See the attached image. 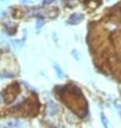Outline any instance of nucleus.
Listing matches in <instances>:
<instances>
[{
    "mask_svg": "<svg viewBox=\"0 0 121 128\" xmlns=\"http://www.w3.org/2000/svg\"><path fill=\"white\" fill-rule=\"evenodd\" d=\"M84 16L81 15V14H78V13H74L72 14L70 17H69V20H67V23L71 24V25H77L79 24L81 20H83Z\"/></svg>",
    "mask_w": 121,
    "mask_h": 128,
    "instance_id": "nucleus-1",
    "label": "nucleus"
},
{
    "mask_svg": "<svg viewBox=\"0 0 121 128\" xmlns=\"http://www.w3.org/2000/svg\"><path fill=\"white\" fill-rule=\"evenodd\" d=\"M57 112H58V108H57L56 104L53 101H49L47 104V108H46V113L48 115H55Z\"/></svg>",
    "mask_w": 121,
    "mask_h": 128,
    "instance_id": "nucleus-2",
    "label": "nucleus"
},
{
    "mask_svg": "<svg viewBox=\"0 0 121 128\" xmlns=\"http://www.w3.org/2000/svg\"><path fill=\"white\" fill-rule=\"evenodd\" d=\"M8 126L10 128H22L24 126V123L18 120H11L8 122Z\"/></svg>",
    "mask_w": 121,
    "mask_h": 128,
    "instance_id": "nucleus-3",
    "label": "nucleus"
},
{
    "mask_svg": "<svg viewBox=\"0 0 121 128\" xmlns=\"http://www.w3.org/2000/svg\"><path fill=\"white\" fill-rule=\"evenodd\" d=\"M54 68H55V70H56V73H57V76H58V78H63V76H64V73H63L62 69L60 68L59 65H58L57 62L54 64Z\"/></svg>",
    "mask_w": 121,
    "mask_h": 128,
    "instance_id": "nucleus-4",
    "label": "nucleus"
},
{
    "mask_svg": "<svg viewBox=\"0 0 121 128\" xmlns=\"http://www.w3.org/2000/svg\"><path fill=\"white\" fill-rule=\"evenodd\" d=\"M101 120H102V123L104 125L105 128H108V120L106 118V116L104 115V113H101Z\"/></svg>",
    "mask_w": 121,
    "mask_h": 128,
    "instance_id": "nucleus-5",
    "label": "nucleus"
},
{
    "mask_svg": "<svg viewBox=\"0 0 121 128\" xmlns=\"http://www.w3.org/2000/svg\"><path fill=\"white\" fill-rule=\"evenodd\" d=\"M43 25H44V20H42V18H38L37 20V29L38 30L40 29V28L43 26Z\"/></svg>",
    "mask_w": 121,
    "mask_h": 128,
    "instance_id": "nucleus-6",
    "label": "nucleus"
},
{
    "mask_svg": "<svg viewBox=\"0 0 121 128\" xmlns=\"http://www.w3.org/2000/svg\"><path fill=\"white\" fill-rule=\"evenodd\" d=\"M72 55H73V57L75 58L76 60H79L80 59L79 53H77V51H75V50H73V51H72Z\"/></svg>",
    "mask_w": 121,
    "mask_h": 128,
    "instance_id": "nucleus-7",
    "label": "nucleus"
},
{
    "mask_svg": "<svg viewBox=\"0 0 121 128\" xmlns=\"http://www.w3.org/2000/svg\"><path fill=\"white\" fill-rule=\"evenodd\" d=\"M54 1H55V0H43V3H44V4H49V3H52Z\"/></svg>",
    "mask_w": 121,
    "mask_h": 128,
    "instance_id": "nucleus-8",
    "label": "nucleus"
},
{
    "mask_svg": "<svg viewBox=\"0 0 121 128\" xmlns=\"http://www.w3.org/2000/svg\"><path fill=\"white\" fill-rule=\"evenodd\" d=\"M20 1H22L23 3H26V2H28V0H20Z\"/></svg>",
    "mask_w": 121,
    "mask_h": 128,
    "instance_id": "nucleus-9",
    "label": "nucleus"
},
{
    "mask_svg": "<svg viewBox=\"0 0 121 128\" xmlns=\"http://www.w3.org/2000/svg\"><path fill=\"white\" fill-rule=\"evenodd\" d=\"M0 128H2V126H0Z\"/></svg>",
    "mask_w": 121,
    "mask_h": 128,
    "instance_id": "nucleus-10",
    "label": "nucleus"
},
{
    "mask_svg": "<svg viewBox=\"0 0 121 128\" xmlns=\"http://www.w3.org/2000/svg\"><path fill=\"white\" fill-rule=\"evenodd\" d=\"M2 1H5V0H2Z\"/></svg>",
    "mask_w": 121,
    "mask_h": 128,
    "instance_id": "nucleus-11",
    "label": "nucleus"
}]
</instances>
